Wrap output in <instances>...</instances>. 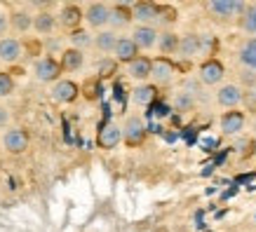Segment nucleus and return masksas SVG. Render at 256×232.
Masks as SVG:
<instances>
[{
  "label": "nucleus",
  "mask_w": 256,
  "mask_h": 232,
  "mask_svg": "<svg viewBox=\"0 0 256 232\" xmlns=\"http://www.w3.org/2000/svg\"><path fill=\"white\" fill-rule=\"evenodd\" d=\"M207 9H210L212 14L216 16V19H235V16H240L247 12V2H240V0H214V2H207Z\"/></svg>",
  "instance_id": "f257e3e1"
},
{
  "label": "nucleus",
  "mask_w": 256,
  "mask_h": 232,
  "mask_svg": "<svg viewBox=\"0 0 256 232\" xmlns=\"http://www.w3.org/2000/svg\"><path fill=\"white\" fill-rule=\"evenodd\" d=\"M33 73H36V77H38L40 82H59V75H62V63L56 61L54 56H40V59H36V63H33Z\"/></svg>",
  "instance_id": "f03ea898"
},
{
  "label": "nucleus",
  "mask_w": 256,
  "mask_h": 232,
  "mask_svg": "<svg viewBox=\"0 0 256 232\" xmlns=\"http://www.w3.org/2000/svg\"><path fill=\"white\" fill-rule=\"evenodd\" d=\"M146 139V124L139 115H130L122 124V141L127 146H141Z\"/></svg>",
  "instance_id": "7ed1b4c3"
},
{
  "label": "nucleus",
  "mask_w": 256,
  "mask_h": 232,
  "mask_svg": "<svg viewBox=\"0 0 256 232\" xmlns=\"http://www.w3.org/2000/svg\"><path fill=\"white\" fill-rule=\"evenodd\" d=\"M28 143H31V139H28V132H26V129L12 127V129H8V132L2 134V146H5V150L12 155L26 153Z\"/></svg>",
  "instance_id": "20e7f679"
},
{
  "label": "nucleus",
  "mask_w": 256,
  "mask_h": 232,
  "mask_svg": "<svg viewBox=\"0 0 256 232\" xmlns=\"http://www.w3.org/2000/svg\"><path fill=\"white\" fill-rule=\"evenodd\" d=\"M85 21L96 31H104V26L110 23V7L106 2H90L85 7Z\"/></svg>",
  "instance_id": "39448f33"
},
{
  "label": "nucleus",
  "mask_w": 256,
  "mask_h": 232,
  "mask_svg": "<svg viewBox=\"0 0 256 232\" xmlns=\"http://www.w3.org/2000/svg\"><path fill=\"white\" fill-rule=\"evenodd\" d=\"M176 75V66L167 59V56H158L153 59V70H150V77H153V85H170L172 80Z\"/></svg>",
  "instance_id": "423d86ee"
},
{
  "label": "nucleus",
  "mask_w": 256,
  "mask_h": 232,
  "mask_svg": "<svg viewBox=\"0 0 256 232\" xmlns=\"http://www.w3.org/2000/svg\"><path fill=\"white\" fill-rule=\"evenodd\" d=\"M50 96H52L56 103H73V101L80 96V87L76 85L73 80H59V82L52 85Z\"/></svg>",
  "instance_id": "0eeeda50"
},
{
  "label": "nucleus",
  "mask_w": 256,
  "mask_h": 232,
  "mask_svg": "<svg viewBox=\"0 0 256 232\" xmlns=\"http://www.w3.org/2000/svg\"><path fill=\"white\" fill-rule=\"evenodd\" d=\"M224 75H226V68L218 59H207V61L200 66V82L202 85L214 87L224 80Z\"/></svg>",
  "instance_id": "6e6552de"
},
{
  "label": "nucleus",
  "mask_w": 256,
  "mask_h": 232,
  "mask_svg": "<svg viewBox=\"0 0 256 232\" xmlns=\"http://www.w3.org/2000/svg\"><path fill=\"white\" fill-rule=\"evenodd\" d=\"M134 21H139V26H156L160 19V5L153 2H136L132 7Z\"/></svg>",
  "instance_id": "1a4fd4ad"
},
{
  "label": "nucleus",
  "mask_w": 256,
  "mask_h": 232,
  "mask_svg": "<svg viewBox=\"0 0 256 232\" xmlns=\"http://www.w3.org/2000/svg\"><path fill=\"white\" fill-rule=\"evenodd\" d=\"M120 141H122V127L120 124H104L99 129V136H96V143H99V148H104V150H113V148L120 146Z\"/></svg>",
  "instance_id": "9d476101"
},
{
  "label": "nucleus",
  "mask_w": 256,
  "mask_h": 232,
  "mask_svg": "<svg viewBox=\"0 0 256 232\" xmlns=\"http://www.w3.org/2000/svg\"><path fill=\"white\" fill-rule=\"evenodd\" d=\"M216 101H218V106H224L228 110H235L244 101V92L238 85H224L216 92Z\"/></svg>",
  "instance_id": "9b49d317"
},
{
  "label": "nucleus",
  "mask_w": 256,
  "mask_h": 232,
  "mask_svg": "<svg viewBox=\"0 0 256 232\" xmlns=\"http://www.w3.org/2000/svg\"><path fill=\"white\" fill-rule=\"evenodd\" d=\"M82 19H85V9L78 7V5H64L62 12H59V23L64 28H68L70 33L78 31Z\"/></svg>",
  "instance_id": "f8f14e48"
},
{
  "label": "nucleus",
  "mask_w": 256,
  "mask_h": 232,
  "mask_svg": "<svg viewBox=\"0 0 256 232\" xmlns=\"http://www.w3.org/2000/svg\"><path fill=\"white\" fill-rule=\"evenodd\" d=\"M158 38H160V33L156 26H136L132 31V40L139 49H150L153 45H158Z\"/></svg>",
  "instance_id": "ddd939ff"
},
{
  "label": "nucleus",
  "mask_w": 256,
  "mask_h": 232,
  "mask_svg": "<svg viewBox=\"0 0 256 232\" xmlns=\"http://www.w3.org/2000/svg\"><path fill=\"white\" fill-rule=\"evenodd\" d=\"M244 129V113L240 110H226L221 115V132L226 136H235Z\"/></svg>",
  "instance_id": "4468645a"
},
{
  "label": "nucleus",
  "mask_w": 256,
  "mask_h": 232,
  "mask_svg": "<svg viewBox=\"0 0 256 232\" xmlns=\"http://www.w3.org/2000/svg\"><path fill=\"white\" fill-rule=\"evenodd\" d=\"M178 54L184 56V59H195V56H200L202 54V35H198V33H186V35H181Z\"/></svg>",
  "instance_id": "2eb2a0df"
},
{
  "label": "nucleus",
  "mask_w": 256,
  "mask_h": 232,
  "mask_svg": "<svg viewBox=\"0 0 256 232\" xmlns=\"http://www.w3.org/2000/svg\"><path fill=\"white\" fill-rule=\"evenodd\" d=\"M113 59H116L118 63H130L134 61V59H139V47L134 45V40L132 38H120L118 40V45H116V52H113Z\"/></svg>",
  "instance_id": "dca6fc26"
},
{
  "label": "nucleus",
  "mask_w": 256,
  "mask_h": 232,
  "mask_svg": "<svg viewBox=\"0 0 256 232\" xmlns=\"http://www.w3.org/2000/svg\"><path fill=\"white\" fill-rule=\"evenodd\" d=\"M24 47L16 38H2L0 40V61L2 63H16L22 56Z\"/></svg>",
  "instance_id": "f3484780"
},
{
  "label": "nucleus",
  "mask_w": 256,
  "mask_h": 232,
  "mask_svg": "<svg viewBox=\"0 0 256 232\" xmlns=\"http://www.w3.org/2000/svg\"><path fill=\"white\" fill-rule=\"evenodd\" d=\"M150 70H153V59H148V56H139V59H134V61L127 66L130 77H132V80H139V82H144V80L150 77Z\"/></svg>",
  "instance_id": "a211bd4d"
},
{
  "label": "nucleus",
  "mask_w": 256,
  "mask_h": 232,
  "mask_svg": "<svg viewBox=\"0 0 256 232\" xmlns=\"http://www.w3.org/2000/svg\"><path fill=\"white\" fill-rule=\"evenodd\" d=\"M238 59L249 73H256V38H247L242 42L240 52H238Z\"/></svg>",
  "instance_id": "6ab92c4d"
},
{
  "label": "nucleus",
  "mask_w": 256,
  "mask_h": 232,
  "mask_svg": "<svg viewBox=\"0 0 256 232\" xmlns=\"http://www.w3.org/2000/svg\"><path fill=\"white\" fill-rule=\"evenodd\" d=\"M62 70H80L82 68V63H85V54L80 52V49H76V47H68V49H64L62 52Z\"/></svg>",
  "instance_id": "aec40b11"
},
{
  "label": "nucleus",
  "mask_w": 256,
  "mask_h": 232,
  "mask_svg": "<svg viewBox=\"0 0 256 232\" xmlns=\"http://www.w3.org/2000/svg\"><path fill=\"white\" fill-rule=\"evenodd\" d=\"M56 28V16L52 12H38L33 14V31L40 35H50Z\"/></svg>",
  "instance_id": "412c9836"
},
{
  "label": "nucleus",
  "mask_w": 256,
  "mask_h": 232,
  "mask_svg": "<svg viewBox=\"0 0 256 232\" xmlns=\"http://www.w3.org/2000/svg\"><path fill=\"white\" fill-rule=\"evenodd\" d=\"M118 33L116 31H99L96 35H94V47L99 49V52H104V54H110V52H116V45H118Z\"/></svg>",
  "instance_id": "4be33fe9"
},
{
  "label": "nucleus",
  "mask_w": 256,
  "mask_h": 232,
  "mask_svg": "<svg viewBox=\"0 0 256 232\" xmlns=\"http://www.w3.org/2000/svg\"><path fill=\"white\" fill-rule=\"evenodd\" d=\"M132 19H134V16H132V7H127V5H122V2H118V5H113V7H110V26L122 28V26H127Z\"/></svg>",
  "instance_id": "5701e85b"
},
{
  "label": "nucleus",
  "mask_w": 256,
  "mask_h": 232,
  "mask_svg": "<svg viewBox=\"0 0 256 232\" xmlns=\"http://www.w3.org/2000/svg\"><path fill=\"white\" fill-rule=\"evenodd\" d=\"M10 28L16 33H26L33 28V14H28V12H12L10 14Z\"/></svg>",
  "instance_id": "b1692460"
},
{
  "label": "nucleus",
  "mask_w": 256,
  "mask_h": 232,
  "mask_svg": "<svg viewBox=\"0 0 256 232\" xmlns=\"http://www.w3.org/2000/svg\"><path fill=\"white\" fill-rule=\"evenodd\" d=\"M178 42H181V38H178L176 33L164 31V33H160V38H158V49H160L162 54H176Z\"/></svg>",
  "instance_id": "393cba45"
},
{
  "label": "nucleus",
  "mask_w": 256,
  "mask_h": 232,
  "mask_svg": "<svg viewBox=\"0 0 256 232\" xmlns=\"http://www.w3.org/2000/svg\"><path fill=\"white\" fill-rule=\"evenodd\" d=\"M158 94V87L156 85H139L136 89L132 92V99L136 106H150L153 99H156Z\"/></svg>",
  "instance_id": "a878e982"
},
{
  "label": "nucleus",
  "mask_w": 256,
  "mask_h": 232,
  "mask_svg": "<svg viewBox=\"0 0 256 232\" xmlns=\"http://www.w3.org/2000/svg\"><path fill=\"white\" fill-rule=\"evenodd\" d=\"M68 40H70V45L76 47V49H85V47H90V45H94V35H90V31H85V28H78V31H73L68 35Z\"/></svg>",
  "instance_id": "bb28decb"
},
{
  "label": "nucleus",
  "mask_w": 256,
  "mask_h": 232,
  "mask_svg": "<svg viewBox=\"0 0 256 232\" xmlns=\"http://www.w3.org/2000/svg\"><path fill=\"white\" fill-rule=\"evenodd\" d=\"M240 23H242V28H244L247 33H256V2L247 5V12L242 14Z\"/></svg>",
  "instance_id": "cd10ccee"
},
{
  "label": "nucleus",
  "mask_w": 256,
  "mask_h": 232,
  "mask_svg": "<svg viewBox=\"0 0 256 232\" xmlns=\"http://www.w3.org/2000/svg\"><path fill=\"white\" fill-rule=\"evenodd\" d=\"M193 106H195V99L188 92H178L176 96H174V108H176L178 113H186V110H190Z\"/></svg>",
  "instance_id": "c85d7f7f"
},
{
  "label": "nucleus",
  "mask_w": 256,
  "mask_h": 232,
  "mask_svg": "<svg viewBox=\"0 0 256 232\" xmlns=\"http://www.w3.org/2000/svg\"><path fill=\"white\" fill-rule=\"evenodd\" d=\"M96 70H99V77H113L118 70V61L116 59H101L99 63H96Z\"/></svg>",
  "instance_id": "c756f323"
},
{
  "label": "nucleus",
  "mask_w": 256,
  "mask_h": 232,
  "mask_svg": "<svg viewBox=\"0 0 256 232\" xmlns=\"http://www.w3.org/2000/svg\"><path fill=\"white\" fill-rule=\"evenodd\" d=\"M12 92H14V77L2 70V73H0V99L10 96Z\"/></svg>",
  "instance_id": "7c9ffc66"
},
{
  "label": "nucleus",
  "mask_w": 256,
  "mask_h": 232,
  "mask_svg": "<svg viewBox=\"0 0 256 232\" xmlns=\"http://www.w3.org/2000/svg\"><path fill=\"white\" fill-rule=\"evenodd\" d=\"M176 21V9L167 7V5H160V19L158 23H174Z\"/></svg>",
  "instance_id": "2f4dec72"
},
{
  "label": "nucleus",
  "mask_w": 256,
  "mask_h": 232,
  "mask_svg": "<svg viewBox=\"0 0 256 232\" xmlns=\"http://www.w3.org/2000/svg\"><path fill=\"white\" fill-rule=\"evenodd\" d=\"M8 31H10V14H5V12L0 9V40L5 38Z\"/></svg>",
  "instance_id": "473e14b6"
},
{
  "label": "nucleus",
  "mask_w": 256,
  "mask_h": 232,
  "mask_svg": "<svg viewBox=\"0 0 256 232\" xmlns=\"http://www.w3.org/2000/svg\"><path fill=\"white\" fill-rule=\"evenodd\" d=\"M8 122H10V110L0 106V127H5Z\"/></svg>",
  "instance_id": "72a5a7b5"
},
{
  "label": "nucleus",
  "mask_w": 256,
  "mask_h": 232,
  "mask_svg": "<svg viewBox=\"0 0 256 232\" xmlns=\"http://www.w3.org/2000/svg\"><path fill=\"white\" fill-rule=\"evenodd\" d=\"M254 153H256V150H254Z\"/></svg>",
  "instance_id": "f704fd0d"
}]
</instances>
